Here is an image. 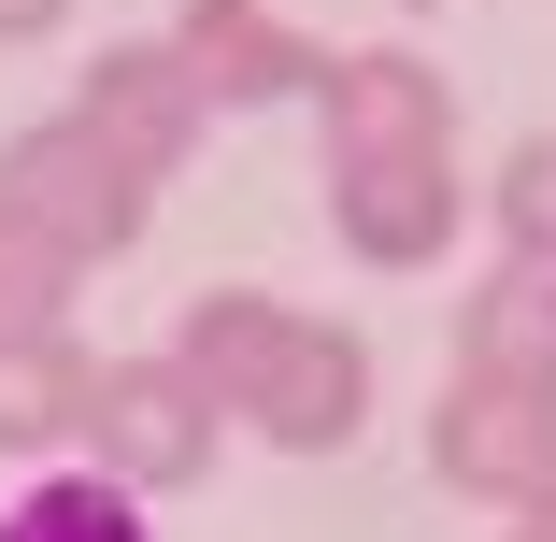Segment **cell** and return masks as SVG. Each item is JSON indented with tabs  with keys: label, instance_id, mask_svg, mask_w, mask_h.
<instances>
[{
	"label": "cell",
	"instance_id": "1",
	"mask_svg": "<svg viewBox=\"0 0 556 542\" xmlns=\"http://www.w3.org/2000/svg\"><path fill=\"white\" fill-rule=\"evenodd\" d=\"M0 542H143V528H129V500L100 471H58V486H29L15 514H0Z\"/></svg>",
	"mask_w": 556,
	"mask_h": 542
},
{
	"label": "cell",
	"instance_id": "2",
	"mask_svg": "<svg viewBox=\"0 0 556 542\" xmlns=\"http://www.w3.org/2000/svg\"><path fill=\"white\" fill-rule=\"evenodd\" d=\"M100 414H115V443H129L143 471H200V414H186V386H115Z\"/></svg>",
	"mask_w": 556,
	"mask_h": 542
}]
</instances>
